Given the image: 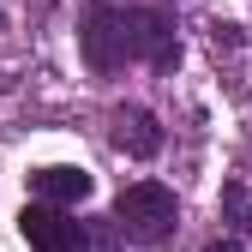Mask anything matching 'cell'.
<instances>
[{"instance_id": "cell-1", "label": "cell", "mask_w": 252, "mask_h": 252, "mask_svg": "<svg viewBox=\"0 0 252 252\" xmlns=\"http://www.w3.org/2000/svg\"><path fill=\"white\" fill-rule=\"evenodd\" d=\"M174 216H180V204H174V192H168L162 180H132L114 198V228H126L144 246H162L174 234Z\"/></svg>"}, {"instance_id": "cell-2", "label": "cell", "mask_w": 252, "mask_h": 252, "mask_svg": "<svg viewBox=\"0 0 252 252\" xmlns=\"http://www.w3.org/2000/svg\"><path fill=\"white\" fill-rule=\"evenodd\" d=\"M120 24H126V54L150 60L156 72H168L174 60H180V36H174V18H168V12L132 6V12H120Z\"/></svg>"}, {"instance_id": "cell-3", "label": "cell", "mask_w": 252, "mask_h": 252, "mask_svg": "<svg viewBox=\"0 0 252 252\" xmlns=\"http://www.w3.org/2000/svg\"><path fill=\"white\" fill-rule=\"evenodd\" d=\"M78 48H84V66L90 72H120L126 66V60H132V54H126V24H120V12H90L84 18V30H78Z\"/></svg>"}, {"instance_id": "cell-4", "label": "cell", "mask_w": 252, "mask_h": 252, "mask_svg": "<svg viewBox=\"0 0 252 252\" xmlns=\"http://www.w3.org/2000/svg\"><path fill=\"white\" fill-rule=\"evenodd\" d=\"M114 150L150 162V156L162 150V126H156V114H150V108H120V114H114Z\"/></svg>"}, {"instance_id": "cell-5", "label": "cell", "mask_w": 252, "mask_h": 252, "mask_svg": "<svg viewBox=\"0 0 252 252\" xmlns=\"http://www.w3.org/2000/svg\"><path fill=\"white\" fill-rule=\"evenodd\" d=\"M30 192H36L42 204H84L90 198V174L72 168V162H48L30 174Z\"/></svg>"}, {"instance_id": "cell-6", "label": "cell", "mask_w": 252, "mask_h": 252, "mask_svg": "<svg viewBox=\"0 0 252 252\" xmlns=\"http://www.w3.org/2000/svg\"><path fill=\"white\" fill-rule=\"evenodd\" d=\"M222 210H228V222H234V228H252V198H246V186H240V180L222 186Z\"/></svg>"}, {"instance_id": "cell-7", "label": "cell", "mask_w": 252, "mask_h": 252, "mask_svg": "<svg viewBox=\"0 0 252 252\" xmlns=\"http://www.w3.org/2000/svg\"><path fill=\"white\" fill-rule=\"evenodd\" d=\"M204 252H246V246H240V240H210Z\"/></svg>"}]
</instances>
